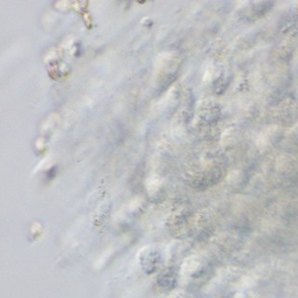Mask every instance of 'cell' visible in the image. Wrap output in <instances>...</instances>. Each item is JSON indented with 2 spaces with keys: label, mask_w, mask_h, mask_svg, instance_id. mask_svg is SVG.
Instances as JSON below:
<instances>
[{
  "label": "cell",
  "mask_w": 298,
  "mask_h": 298,
  "mask_svg": "<svg viewBox=\"0 0 298 298\" xmlns=\"http://www.w3.org/2000/svg\"><path fill=\"white\" fill-rule=\"evenodd\" d=\"M140 263L145 272L147 274L154 273L160 264L159 252L151 247H147L141 251Z\"/></svg>",
  "instance_id": "cell-1"
},
{
  "label": "cell",
  "mask_w": 298,
  "mask_h": 298,
  "mask_svg": "<svg viewBox=\"0 0 298 298\" xmlns=\"http://www.w3.org/2000/svg\"><path fill=\"white\" fill-rule=\"evenodd\" d=\"M172 281H173V278H172L170 272L165 271L158 276V285L163 287L165 289H170V287L172 286Z\"/></svg>",
  "instance_id": "cell-2"
}]
</instances>
